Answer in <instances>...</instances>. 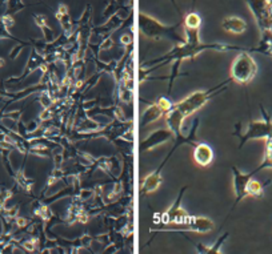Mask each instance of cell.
I'll use <instances>...</instances> for the list:
<instances>
[{"mask_svg":"<svg viewBox=\"0 0 272 254\" xmlns=\"http://www.w3.org/2000/svg\"><path fill=\"white\" fill-rule=\"evenodd\" d=\"M214 91L215 90L202 91V92L197 91V92H194L192 95L186 97L183 101L177 103L176 105H172V108L168 110V116H167V124H168L170 130L179 133L183 120L186 119L187 116L196 112L197 109H200L211 97Z\"/></svg>","mask_w":272,"mask_h":254,"instance_id":"cell-1","label":"cell"},{"mask_svg":"<svg viewBox=\"0 0 272 254\" xmlns=\"http://www.w3.org/2000/svg\"><path fill=\"white\" fill-rule=\"evenodd\" d=\"M257 72L256 61L248 54H240L233 60L231 67V77L239 84L250 83Z\"/></svg>","mask_w":272,"mask_h":254,"instance_id":"cell-2","label":"cell"},{"mask_svg":"<svg viewBox=\"0 0 272 254\" xmlns=\"http://www.w3.org/2000/svg\"><path fill=\"white\" fill-rule=\"evenodd\" d=\"M263 120L251 121L247 127V132L242 136V144L248 140H268L272 139V119L262 108Z\"/></svg>","mask_w":272,"mask_h":254,"instance_id":"cell-3","label":"cell"},{"mask_svg":"<svg viewBox=\"0 0 272 254\" xmlns=\"http://www.w3.org/2000/svg\"><path fill=\"white\" fill-rule=\"evenodd\" d=\"M247 4L255 16L257 25L260 27L262 32H268L271 28L272 19L270 16V1L268 0H247Z\"/></svg>","mask_w":272,"mask_h":254,"instance_id":"cell-4","label":"cell"},{"mask_svg":"<svg viewBox=\"0 0 272 254\" xmlns=\"http://www.w3.org/2000/svg\"><path fill=\"white\" fill-rule=\"evenodd\" d=\"M263 169L262 166H259L257 169H255L251 173H240L236 168H233V175H235V180H233V186H235V193H236V201H240L242 199L246 197V186H247V182L250 181L252 176L256 173L257 170Z\"/></svg>","mask_w":272,"mask_h":254,"instance_id":"cell-5","label":"cell"},{"mask_svg":"<svg viewBox=\"0 0 272 254\" xmlns=\"http://www.w3.org/2000/svg\"><path fill=\"white\" fill-rule=\"evenodd\" d=\"M184 224L188 229L197 233H207L214 229V222L207 217H188Z\"/></svg>","mask_w":272,"mask_h":254,"instance_id":"cell-6","label":"cell"},{"mask_svg":"<svg viewBox=\"0 0 272 254\" xmlns=\"http://www.w3.org/2000/svg\"><path fill=\"white\" fill-rule=\"evenodd\" d=\"M194 159L195 163L200 166H207L212 163L214 160V150L211 146L207 144H199L194 150Z\"/></svg>","mask_w":272,"mask_h":254,"instance_id":"cell-7","label":"cell"},{"mask_svg":"<svg viewBox=\"0 0 272 254\" xmlns=\"http://www.w3.org/2000/svg\"><path fill=\"white\" fill-rule=\"evenodd\" d=\"M222 28L230 34H243L247 30V23L237 16H228L222 21Z\"/></svg>","mask_w":272,"mask_h":254,"instance_id":"cell-8","label":"cell"},{"mask_svg":"<svg viewBox=\"0 0 272 254\" xmlns=\"http://www.w3.org/2000/svg\"><path fill=\"white\" fill-rule=\"evenodd\" d=\"M167 221L170 224H184L187 221V218L190 216L187 215V212L180 206V199L177 200L176 204L174 205L171 208V210H168L166 213Z\"/></svg>","mask_w":272,"mask_h":254,"instance_id":"cell-9","label":"cell"},{"mask_svg":"<svg viewBox=\"0 0 272 254\" xmlns=\"http://www.w3.org/2000/svg\"><path fill=\"white\" fill-rule=\"evenodd\" d=\"M160 184H161L160 170H155L154 173L148 175L146 179H144L143 184H141V190H143L144 193H152V192H155V190L160 186Z\"/></svg>","mask_w":272,"mask_h":254,"instance_id":"cell-10","label":"cell"},{"mask_svg":"<svg viewBox=\"0 0 272 254\" xmlns=\"http://www.w3.org/2000/svg\"><path fill=\"white\" fill-rule=\"evenodd\" d=\"M171 136V130H157V132H155V133H152L148 139H147L146 144H147V148H148V150H151L152 148H155L156 145L161 144V143H164V141H167V139Z\"/></svg>","mask_w":272,"mask_h":254,"instance_id":"cell-11","label":"cell"},{"mask_svg":"<svg viewBox=\"0 0 272 254\" xmlns=\"http://www.w3.org/2000/svg\"><path fill=\"white\" fill-rule=\"evenodd\" d=\"M264 192V185L259 182L257 180H253L251 177L246 186V197L252 196V197H262Z\"/></svg>","mask_w":272,"mask_h":254,"instance_id":"cell-12","label":"cell"},{"mask_svg":"<svg viewBox=\"0 0 272 254\" xmlns=\"http://www.w3.org/2000/svg\"><path fill=\"white\" fill-rule=\"evenodd\" d=\"M161 115H163V110L159 105H151L143 115V124H151L152 121H156L157 119H160Z\"/></svg>","mask_w":272,"mask_h":254,"instance_id":"cell-13","label":"cell"},{"mask_svg":"<svg viewBox=\"0 0 272 254\" xmlns=\"http://www.w3.org/2000/svg\"><path fill=\"white\" fill-rule=\"evenodd\" d=\"M262 168H272V139L266 140V157L263 161Z\"/></svg>","mask_w":272,"mask_h":254,"instance_id":"cell-14","label":"cell"},{"mask_svg":"<svg viewBox=\"0 0 272 254\" xmlns=\"http://www.w3.org/2000/svg\"><path fill=\"white\" fill-rule=\"evenodd\" d=\"M200 23H202V20H200L199 15H196V14H190V15H187L186 25L188 30L196 31L197 28L200 27Z\"/></svg>","mask_w":272,"mask_h":254,"instance_id":"cell-15","label":"cell"},{"mask_svg":"<svg viewBox=\"0 0 272 254\" xmlns=\"http://www.w3.org/2000/svg\"><path fill=\"white\" fill-rule=\"evenodd\" d=\"M157 105L160 107L163 112H164V110H167V112H168V110H170L172 108L171 103H170V101H168V100H167V99H164V97H161V99L159 100V103H157Z\"/></svg>","mask_w":272,"mask_h":254,"instance_id":"cell-16","label":"cell"},{"mask_svg":"<svg viewBox=\"0 0 272 254\" xmlns=\"http://www.w3.org/2000/svg\"><path fill=\"white\" fill-rule=\"evenodd\" d=\"M270 54H271V55H272V40H271V41H270Z\"/></svg>","mask_w":272,"mask_h":254,"instance_id":"cell-17","label":"cell"},{"mask_svg":"<svg viewBox=\"0 0 272 254\" xmlns=\"http://www.w3.org/2000/svg\"><path fill=\"white\" fill-rule=\"evenodd\" d=\"M270 16H271L272 19V4H270Z\"/></svg>","mask_w":272,"mask_h":254,"instance_id":"cell-18","label":"cell"},{"mask_svg":"<svg viewBox=\"0 0 272 254\" xmlns=\"http://www.w3.org/2000/svg\"><path fill=\"white\" fill-rule=\"evenodd\" d=\"M268 1H270V4H272V0H268Z\"/></svg>","mask_w":272,"mask_h":254,"instance_id":"cell-19","label":"cell"}]
</instances>
